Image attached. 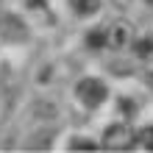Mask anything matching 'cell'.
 <instances>
[{"label":"cell","instance_id":"4","mask_svg":"<svg viewBox=\"0 0 153 153\" xmlns=\"http://www.w3.org/2000/svg\"><path fill=\"white\" fill-rule=\"evenodd\" d=\"M137 145H139V148H145V150H153V128H142V131H139Z\"/></svg>","mask_w":153,"mask_h":153},{"label":"cell","instance_id":"5","mask_svg":"<svg viewBox=\"0 0 153 153\" xmlns=\"http://www.w3.org/2000/svg\"><path fill=\"white\" fill-rule=\"evenodd\" d=\"M125 33H128V25H125V22H120V25L114 28V39H111V42L123 45V42H125Z\"/></svg>","mask_w":153,"mask_h":153},{"label":"cell","instance_id":"1","mask_svg":"<svg viewBox=\"0 0 153 153\" xmlns=\"http://www.w3.org/2000/svg\"><path fill=\"white\" fill-rule=\"evenodd\" d=\"M75 92H78V97H81L86 106H97V103H103V100H106V86L100 84V81H92V78L81 81Z\"/></svg>","mask_w":153,"mask_h":153},{"label":"cell","instance_id":"3","mask_svg":"<svg viewBox=\"0 0 153 153\" xmlns=\"http://www.w3.org/2000/svg\"><path fill=\"white\" fill-rule=\"evenodd\" d=\"M73 8L78 14H95L97 11V0H73Z\"/></svg>","mask_w":153,"mask_h":153},{"label":"cell","instance_id":"2","mask_svg":"<svg viewBox=\"0 0 153 153\" xmlns=\"http://www.w3.org/2000/svg\"><path fill=\"white\" fill-rule=\"evenodd\" d=\"M131 142H134V137L125 125H111L103 134V148H109V150H125Z\"/></svg>","mask_w":153,"mask_h":153},{"label":"cell","instance_id":"6","mask_svg":"<svg viewBox=\"0 0 153 153\" xmlns=\"http://www.w3.org/2000/svg\"><path fill=\"white\" fill-rule=\"evenodd\" d=\"M73 148H95V142H84V139H75V142H70Z\"/></svg>","mask_w":153,"mask_h":153}]
</instances>
